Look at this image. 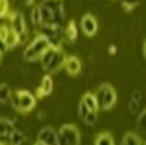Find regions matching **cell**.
I'll return each instance as SVG.
<instances>
[{
    "mask_svg": "<svg viewBox=\"0 0 146 145\" xmlns=\"http://www.w3.org/2000/svg\"><path fill=\"white\" fill-rule=\"evenodd\" d=\"M66 57L67 56L62 48L49 47L39 59V61L41 63V67L48 74H55L64 66Z\"/></svg>",
    "mask_w": 146,
    "mask_h": 145,
    "instance_id": "1",
    "label": "cell"
},
{
    "mask_svg": "<svg viewBox=\"0 0 146 145\" xmlns=\"http://www.w3.org/2000/svg\"><path fill=\"white\" fill-rule=\"evenodd\" d=\"M49 47H50V45L48 42V40L43 35L38 34L33 39V41L25 48V51H23V53H22L23 60H26L28 62L38 61Z\"/></svg>",
    "mask_w": 146,
    "mask_h": 145,
    "instance_id": "2",
    "label": "cell"
},
{
    "mask_svg": "<svg viewBox=\"0 0 146 145\" xmlns=\"http://www.w3.org/2000/svg\"><path fill=\"white\" fill-rule=\"evenodd\" d=\"M95 96L97 102H98L100 109H103V110H108V109L112 108L117 100L116 91L110 84H102V86H100L98 89L96 90Z\"/></svg>",
    "mask_w": 146,
    "mask_h": 145,
    "instance_id": "3",
    "label": "cell"
},
{
    "mask_svg": "<svg viewBox=\"0 0 146 145\" xmlns=\"http://www.w3.org/2000/svg\"><path fill=\"white\" fill-rule=\"evenodd\" d=\"M80 131L72 124H64L57 132L58 145H80Z\"/></svg>",
    "mask_w": 146,
    "mask_h": 145,
    "instance_id": "4",
    "label": "cell"
},
{
    "mask_svg": "<svg viewBox=\"0 0 146 145\" xmlns=\"http://www.w3.org/2000/svg\"><path fill=\"white\" fill-rule=\"evenodd\" d=\"M9 28L15 32L19 36V43L26 42L28 38V31L25 17L21 12L15 11L13 13H9Z\"/></svg>",
    "mask_w": 146,
    "mask_h": 145,
    "instance_id": "5",
    "label": "cell"
},
{
    "mask_svg": "<svg viewBox=\"0 0 146 145\" xmlns=\"http://www.w3.org/2000/svg\"><path fill=\"white\" fill-rule=\"evenodd\" d=\"M18 96V112H29L36 105L35 95L27 90H17Z\"/></svg>",
    "mask_w": 146,
    "mask_h": 145,
    "instance_id": "6",
    "label": "cell"
},
{
    "mask_svg": "<svg viewBox=\"0 0 146 145\" xmlns=\"http://www.w3.org/2000/svg\"><path fill=\"white\" fill-rule=\"evenodd\" d=\"M81 29L87 36H94L98 31V23L92 14H86L81 19Z\"/></svg>",
    "mask_w": 146,
    "mask_h": 145,
    "instance_id": "7",
    "label": "cell"
},
{
    "mask_svg": "<svg viewBox=\"0 0 146 145\" xmlns=\"http://www.w3.org/2000/svg\"><path fill=\"white\" fill-rule=\"evenodd\" d=\"M38 142H40L44 145H58L57 132L52 126H44L39 132Z\"/></svg>",
    "mask_w": 146,
    "mask_h": 145,
    "instance_id": "8",
    "label": "cell"
},
{
    "mask_svg": "<svg viewBox=\"0 0 146 145\" xmlns=\"http://www.w3.org/2000/svg\"><path fill=\"white\" fill-rule=\"evenodd\" d=\"M15 128H14V122L8 118L0 117V144H5L7 140L9 143V136ZM11 145V144H9Z\"/></svg>",
    "mask_w": 146,
    "mask_h": 145,
    "instance_id": "9",
    "label": "cell"
},
{
    "mask_svg": "<svg viewBox=\"0 0 146 145\" xmlns=\"http://www.w3.org/2000/svg\"><path fill=\"white\" fill-rule=\"evenodd\" d=\"M63 67L66 68L69 75L75 76L81 71V61L76 56H68V57H66Z\"/></svg>",
    "mask_w": 146,
    "mask_h": 145,
    "instance_id": "10",
    "label": "cell"
},
{
    "mask_svg": "<svg viewBox=\"0 0 146 145\" xmlns=\"http://www.w3.org/2000/svg\"><path fill=\"white\" fill-rule=\"evenodd\" d=\"M77 26H76V22L74 20H70L68 22L67 27H64V41H68V42H74L77 38ZM63 41V42H64Z\"/></svg>",
    "mask_w": 146,
    "mask_h": 145,
    "instance_id": "11",
    "label": "cell"
},
{
    "mask_svg": "<svg viewBox=\"0 0 146 145\" xmlns=\"http://www.w3.org/2000/svg\"><path fill=\"white\" fill-rule=\"evenodd\" d=\"M81 102L86 105L90 111H98L100 106H98V102H97V100H96L95 94H91V92L84 94Z\"/></svg>",
    "mask_w": 146,
    "mask_h": 145,
    "instance_id": "12",
    "label": "cell"
},
{
    "mask_svg": "<svg viewBox=\"0 0 146 145\" xmlns=\"http://www.w3.org/2000/svg\"><path fill=\"white\" fill-rule=\"evenodd\" d=\"M42 96H47V95H50V92L53 91V78L49 74H47L42 77L41 80V84L38 89Z\"/></svg>",
    "mask_w": 146,
    "mask_h": 145,
    "instance_id": "13",
    "label": "cell"
},
{
    "mask_svg": "<svg viewBox=\"0 0 146 145\" xmlns=\"http://www.w3.org/2000/svg\"><path fill=\"white\" fill-rule=\"evenodd\" d=\"M4 42L6 43L8 49H12V48H14L17 45H19V36L15 32H13L11 28H8L7 33H6V36L4 39Z\"/></svg>",
    "mask_w": 146,
    "mask_h": 145,
    "instance_id": "14",
    "label": "cell"
},
{
    "mask_svg": "<svg viewBox=\"0 0 146 145\" xmlns=\"http://www.w3.org/2000/svg\"><path fill=\"white\" fill-rule=\"evenodd\" d=\"M23 140H26V136L21 130H13L9 136V144L11 145H20Z\"/></svg>",
    "mask_w": 146,
    "mask_h": 145,
    "instance_id": "15",
    "label": "cell"
},
{
    "mask_svg": "<svg viewBox=\"0 0 146 145\" xmlns=\"http://www.w3.org/2000/svg\"><path fill=\"white\" fill-rule=\"evenodd\" d=\"M95 145H115L112 136L109 132H102L96 137Z\"/></svg>",
    "mask_w": 146,
    "mask_h": 145,
    "instance_id": "16",
    "label": "cell"
},
{
    "mask_svg": "<svg viewBox=\"0 0 146 145\" xmlns=\"http://www.w3.org/2000/svg\"><path fill=\"white\" fill-rule=\"evenodd\" d=\"M140 138L135 132H127L121 140L120 145H140Z\"/></svg>",
    "mask_w": 146,
    "mask_h": 145,
    "instance_id": "17",
    "label": "cell"
},
{
    "mask_svg": "<svg viewBox=\"0 0 146 145\" xmlns=\"http://www.w3.org/2000/svg\"><path fill=\"white\" fill-rule=\"evenodd\" d=\"M12 95V90L8 87V84L6 83H1L0 84V103L5 104L9 101V97Z\"/></svg>",
    "mask_w": 146,
    "mask_h": 145,
    "instance_id": "18",
    "label": "cell"
},
{
    "mask_svg": "<svg viewBox=\"0 0 146 145\" xmlns=\"http://www.w3.org/2000/svg\"><path fill=\"white\" fill-rule=\"evenodd\" d=\"M32 25L38 28L41 25V14H40V8L39 6H34L31 11V15H29Z\"/></svg>",
    "mask_w": 146,
    "mask_h": 145,
    "instance_id": "19",
    "label": "cell"
},
{
    "mask_svg": "<svg viewBox=\"0 0 146 145\" xmlns=\"http://www.w3.org/2000/svg\"><path fill=\"white\" fill-rule=\"evenodd\" d=\"M97 118H98V115H97V111H89L87 114V116L84 117L82 120L88 125H95L97 123Z\"/></svg>",
    "mask_w": 146,
    "mask_h": 145,
    "instance_id": "20",
    "label": "cell"
},
{
    "mask_svg": "<svg viewBox=\"0 0 146 145\" xmlns=\"http://www.w3.org/2000/svg\"><path fill=\"white\" fill-rule=\"evenodd\" d=\"M145 117H146V111L143 110V111L139 114L138 118H137V125H138V128H139V130H140L141 132L145 131Z\"/></svg>",
    "mask_w": 146,
    "mask_h": 145,
    "instance_id": "21",
    "label": "cell"
},
{
    "mask_svg": "<svg viewBox=\"0 0 146 145\" xmlns=\"http://www.w3.org/2000/svg\"><path fill=\"white\" fill-rule=\"evenodd\" d=\"M139 3H140V0H121V4H123V6H124L127 11L133 9Z\"/></svg>",
    "mask_w": 146,
    "mask_h": 145,
    "instance_id": "22",
    "label": "cell"
},
{
    "mask_svg": "<svg viewBox=\"0 0 146 145\" xmlns=\"http://www.w3.org/2000/svg\"><path fill=\"white\" fill-rule=\"evenodd\" d=\"M89 111H90L89 109H88L86 105H84L82 102H80V105H78V116H80V118L83 119L84 117L87 116V114H88Z\"/></svg>",
    "mask_w": 146,
    "mask_h": 145,
    "instance_id": "23",
    "label": "cell"
},
{
    "mask_svg": "<svg viewBox=\"0 0 146 145\" xmlns=\"http://www.w3.org/2000/svg\"><path fill=\"white\" fill-rule=\"evenodd\" d=\"M139 104L140 103H138V102H135V101H130L129 102V105H127V108H129V111L131 112V114H136V112H138V110H139Z\"/></svg>",
    "mask_w": 146,
    "mask_h": 145,
    "instance_id": "24",
    "label": "cell"
},
{
    "mask_svg": "<svg viewBox=\"0 0 146 145\" xmlns=\"http://www.w3.org/2000/svg\"><path fill=\"white\" fill-rule=\"evenodd\" d=\"M141 98H143V95H141V91L140 90H135V91L132 92V95H131V100L135 101V102L140 103Z\"/></svg>",
    "mask_w": 146,
    "mask_h": 145,
    "instance_id": "25",
    "label": "cell"
},
{
    "mask_svg": "<svg viewBox=\"0 0 146 145\" xmlns=\"http://www.w3.org/2000/svg\"><path fill=\"white\" fill-rule=\"evenodd\" d=\"M44 118H46V112L42 111V110L39 111V114H38V119H39V120H43Z\"/></svg>",
    "mask_w": 146,
    "mask_h": 145,
    "instance_id": "26",
    "label": "cell"
},
{
    "mask_svg": "<svg viewBox=\"0 0 146 145\" xmlns=\"http://www.w3.org/2000/svg\"><path fill=\"white\" fill-rule=\"evenodd\" d=\"M34 145H44V144H42V143H40V142H36Z\"/></svg>",
    "mask_w": 146,
    "mask_h": 145,
    "instance_id": "27",
    "label": "cell"
},
{
    "mask_svg": "<svg viewBox=\"0 0 146 145\" xmlns=\"http://www.w3.org/2000/svg\"><path fill=\"white\" fill-rule=\"evenodd\" d=\"M1 60H3V54L0 53V62H1Z\"/></svg>",
    "mask_w": 146,
    "mask_h": 145,
    "instance_id": "28",
    "label": "cell"
},
{
    "mask_svg": "<svg viewBox=\"0 0 146 145\" xmlns=\"http://www.w3.org/2000/svg\"><path fill=\"white\" fill-rule=\"evenodd\" d=\"M140 145H145V143H144V142L141 140V142H140Z\"/></svg>",
    "mask_w": 146,
    "mask_h": 145,
    "instance_id": "29",
    "label": "cell"
},
{
    "mask_svg": "<svg viewBox=\"0 0 146 145\" xmlns=\"http://www.w3.org/2000/svg\"><path fill=\"white\" fill-rule=\"evenodd\" d=\"M0 1H1V0H0Z\"/></svg>",
    "mask_w": 146,
    "mask_h": 145,
    "instance_id": "30",
    "label": "cell"
}]
</instances>
